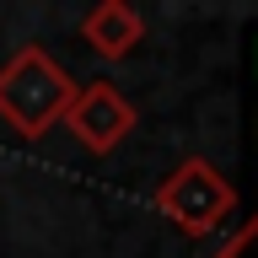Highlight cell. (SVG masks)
<instances>
[{
	"label": "cell",
	"mask_w": 258,
	"mask_h": 258,
	"mask_svg": "<svg viewBox=\"0 0 258 258\" xmlns=\"http://www.w3.org/2000/svg\"><path fill=\"white\" fill-rule=\"evenodd\" d=\"M59 124L70 129L92 156H113V151L124 145V135L135 129V102H129L113 81H86V86H76V97H70V108H64Z\"/></svg>",
	"instance_id": "cell-3"
},
{
	"label": "cell",
	"mask_w": 258,
	"mask_h": 258,
	"mask_svg": "<svg viewBox=\"0 0 258 258\" xmlns=\"http://www.w3.org/2000/svg\"><path fill=\"white\" fill-rule=\"evenodd\" d=\"M151 205L167 215V221L183 231V237H210V231H221L231 215H237V188L221 177V167L205 156H183L172 172L156 183L151 194Z\"/></svg>",
	"instance_id": "cell-2"
},
{
	"label": "cell",
	"mask_w": 258,
	"mask_h": 258,
	"mask_svg": "<svg viewBox=\"0 0 258 258\" xmlns=\"http://www.w3.org/2000/svg\"><path fill=\"white\" fill-rule=\"evenodd\" d=\"M253 59H258V48H253Z\"/></svg>",
	"instance_id": "cell-7"
},
{
	"label": "cell",
	"mask_w": 258,
	"mask_h": 258,
	"mask_svg": "<svg viewBox=\"0 0 258 258\" xmlns=\"http://www.w3.org/2000/svg\"><path fill=\"white\" fill-rule=\"evenodd\" d=\"M81 38H86V48H92L97 59L118 64L145 43V16L129 0H102V6H92V11L81 16Z\"/></svg>",
	"instance_id": "cell-4"
},
{
	"label": "cell",
	"mask_w": 258,
	"mask_h": 258,
	"mask_svg": "<svg viewBox=\"0 0 258 258\" xmlns=\"http://www.w3.org/2000/svg\"><path fill=\"white\" fill-rule=\"evenodd\" d=\"M215 258H258V215H253L247 226H242V231H237L231 242H226V247H221Z\"/></svg>",
	"instance_id": "cell-5"
},
{
	"label": "cell",
	"mask_w": 258,
	"mask_h": 258,
	"mask_svg": "<svg viewBox=\"0 0 258 258\" xmlns=\"http://www.w3.org/2000/svg\"><path fill=\"white\" fill-rule=\"evenodd\" d=\"M253 124H258V113H253ZM253 140H258V135H253Z\"/></svg>",
	"instance_id": "cell-6"
},
{
	"label": "cell",
	"mask_w": 258,
	"mask_h": 258,
	"mask_svg": "<svg viewBox=\"0 0 258 258\" xmlns=\"http://www.w3.org/2000/svg\"><path fill=\"white\" fill-rule=\"evenodd\" d=\"M76 97V76L64 70L43 43L16 48L11 59L0 64V118L22 135V140H38L64 118Z\"/></svg>",
	"instance_id": "cell-1"
}]
</instances>
